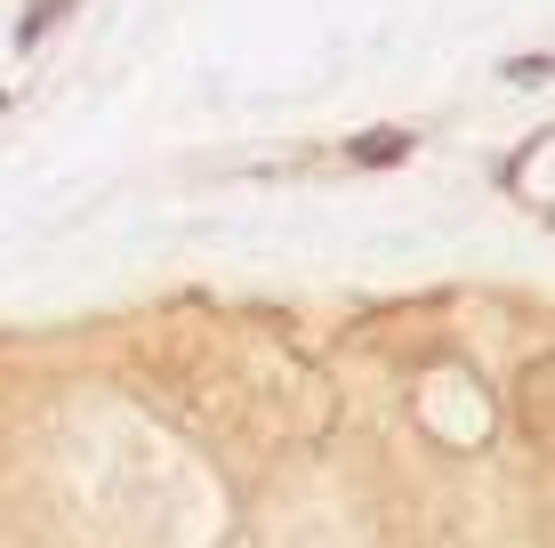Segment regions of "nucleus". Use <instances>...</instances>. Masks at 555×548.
Listing matches in <instances>:
<instances>
[{
	"label": "nucleus",
	"mask_w": 555,
	"mask_h": 548,
	"mask_svg": "<svg viewBox=\"0 0 555 548\" xmlns=\"http://www.w3.org/2000/svg\"><path fill=\"white\" fill-rule=\"evenodd\" d=\"M515 428L531 436V451H555V355L547 347L515 371Z\"/></svg>",
	"instance_id": "1"
}]
</instances>
